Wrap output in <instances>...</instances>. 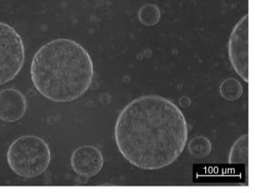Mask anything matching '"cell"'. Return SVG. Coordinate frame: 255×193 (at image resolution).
Returning <instances> with one entry per match:
<instances>
[{"mask_svg": "<svg viewBox=\"0 0 255 193\" xmlns=\"http://www.w3.org/2000/svg\"><path fill=\"white\" fill-rule=\"evenodd\" d=\"M243 87L242 83L235 78H228L220 86V94L224 100L235 101L242 97Z\"/></svg>", "mask_w": 255, "mask_h": 193, "instance_id": "obj_10", "label": "cell"}, {"mask_svg": "<svg viewBox=\"0 0 255 193\" xmlns=\"http://www.w3.org/2000/svg\"><path fill=\"white\" fill-rule=\"evenodd\" d=\"M229 163L231 166H248V134H245L239 138L232 145L229 153Z\"/></svg>", "mask_w": 255, "mask_h": 193, "instance_id": "obj_8", "label": "cell"}, {"mask_svg": "<svg viewBox=\"0 0 255 193\" xmlns=\"http://www.w3.org/2000/svg\"><path fill=\"white\" fill-rule=\"evenodd\" d=\"M25 96L15 88H6L0 91V120L15 123L26 113Z\"/></svg>", "mask_w": 255, "mask_h": 193, "instance_id": "obj_7", "label": "cell"}, {"mask_svg": "<svg viewBox=\"0 0 255 193\" xmlns=\"http://www.w3.org/2000/svg\"><path fill=\"white\" fill-rule=\"evenodd\" d=\"M138 19L146 26H153L161 19L159 7L153 4H147L141 7L138 12Z\"/></svg>", "mask_w": 255, "mask_h": 193, "instance_id": "obj_11", "label": "cell"}, {"mask_svg": "<svg viewBox=\"0 0 255 193\" xmlns=\"http://www.w3.org/2000/svg\"><path fill=\"white\" fill-rule=\"evenodd\" d=\"M23 41L13 27L0 21V86L13 80L24 64Z\"/></svg>", "mask_w": 255, "mask_h": 193, "instance_id": "obj_4", "label": "cell"}, {"mask_svg": "<svg viewBox=\"0 0 255 193\" xmlns=\"http://www.w3.org/2000/svg\"><path fill=\"white\" fill-rule=\"evenodd\" d=\"M188 152L196 159H203L212 152V143L204 136H197L188 143Z\"/></svg>", "mask_w": 255, "mask_h": 193, "instance_id": "obj_9", "label": "cell"}, {"mask_svg": "<svg viewBox=\"0 0 255 193\" xmlns=\"http://www.w3.org/2000/svg\"><path fill=\"white\" fill-rule=\"evenodd\" d=\"M71 165L74 173L89 179L97 176L102 170L104 158L98 148L85 145L74 151Z\"/></svg>", "mask_w": 255, "mask_h": 193, "instance_id": "obj_6", "label": "cell"}, {"mask_svg": "<svg viewBox=\"0 0 255 193\" xmlns=\"http://www.w3.org/2000/svg\"><path fill=\"white\" fill-rule=\"evenodd\" d=\"M123 157L143 170H158L177 160L188 141V123L180 108L161 96H142L123 109L115 124Z\"/></svg>", "mask_w": 255, "mask_h": 193, "instance_id": "obj_1", "label": "cell"}, {"mask_svg": "<svg viewBox=\"0 0 255 193\" xmlns=\"http://www.w3.org/2000/svg\"><path fill=\"white\" fill-rule=\"evenodd\" d=\"M31 78L35 89L54 102H71L89 89L93 61L79 43L67 38L48 42L34 54Z\"/></svg>", "mask_w": 255, "mask_h": 193, "instance_id": "obj_2", "label": "cell"}, {"mask_svg": "<svg viewBox=\"0 0 255 193\" xmlns=\"http://www.w3.org/2000/svg\"><path fill=\"white\" fill-rule=\"evenodd\" d=\"M232 67L246 83L249 82V16L246 14L233 28L229 41Z\"/></svg>", "mask_w": 255, "mask_h": 193, "instance_id": "obj_5", "label": "cell"}, {"mask_svg": "<svg viewBox=\"0 0 255 193\" xmlns=\"http://www.w3.org/2000/svg\"><path fill=\"white\" fill-rule=\"evenodd\" d=\"M9 168L17 176L33 179L47 171L51 152L47 142L35 136H22L12 142L7 153Z\"/></svg>", "mask_w": 255, "mask_h": 193, "instance_id": "obj_3", "label": "cell"}]
</instances>
